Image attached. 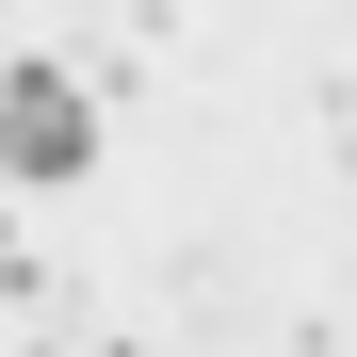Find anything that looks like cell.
Here are the masks:
<instances>
[{"label":"cell","mask_w":357,"mask_h":357,"mask_svg":"<svg viewBox=\"0 0 357 357\" xmlns=\"http://www.w3.org/2000/svg\"><path fill=\"white\" fill-rule=\"evenodd\" d=\"M82 162H98V114L49 66H17V82H0V178H82Z\"/></svg>","instance_id":"1"},{"label":"cell","mask_w":357,"mask_h":357,"mask_svg":"<svg viewBox=\"0 0 357 357\" xmlns=\"http://www.w3.org/2000/svg\"><path fill=\"white\" fill-rule=\"evenodd\" d=\"M130 17H146V0H130Z\"/></svg>","instance_id":"2"}]
</instances>
